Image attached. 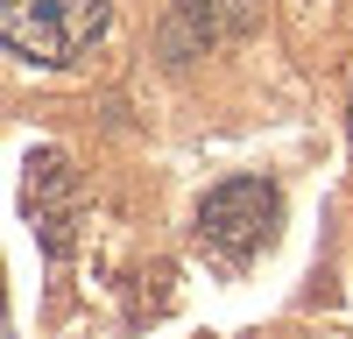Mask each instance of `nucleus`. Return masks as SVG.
Masks as SVG:
<instances>
[{
  "label": "nucleus",
  "instance_id": "2",
  "mask_svg": "<svg viewBox=\"0 0 353 339\" xmlns=\"http://www.w3.org/2000/svg\"><path fill=\"white\" fill-rule=\"evenodd\" d=\"M276 219H283V198H276L269 177H226L219 191H205V205H198V240H205L212 262L241 269V262H254V254L276 240Z\"/></svg>",
  "mask_w": 353,
  "mask_h": 339
},
{
  "label": "nucleus",
  "instance_id": "3",
  "mask_svg": "<svg viewBox=\"0 0 353 339\" xmlns=\"http://www.w3.org/2000/svg\"><path fill=\"white\" fill-rule=\"evenodd\" d=\"M28 212L43 226V247L64 254V240H71V170H64V156H28Z\"/></svg>",
  "mask_w": 353,
  "mask_h": 339
},
{
  "label": "nucleus",
  "instance_id": "4",
  "mask_svg": "<svg viewBox=\"0 0 353 339\" xmlns=\"http://www.w3.org/2000/svg\"><path fill=\"white\" fill-rule=\"evenodd\" d=\"M176 21H184L191 43H212V36H233V28L254 21V0H176Z\"/></svg>",
  "mask_w": 353,
  "mask_h": 339
},
{
  "label": "nucleus",
  "instance_id": "1",
  "mask_svg": "<svg viewBox=\"0 0 353 339\" xmlns=\"http://www.w3.org/2000/svg\"><path fill=\"white\" fill-rule=\"evenodd\" d=\"M113 0H0V50L28 64H78L106 36Z\"/></svg>",
  "mask_w": 353,
  "mask_h": 339
}]
</instances>
